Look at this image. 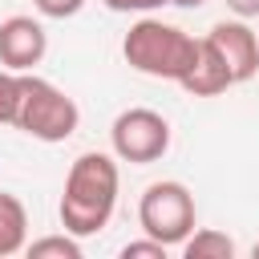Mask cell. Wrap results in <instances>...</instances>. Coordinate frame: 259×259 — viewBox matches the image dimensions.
Masks as SVG:
<instances>
[{"mask_svg": "<svg viewBox=\"0 0 259 259\" xmlns=\"http://www.w3.org/2000/svg\"><path fill=\"white\" fill-rule=\"evenodd\" d=\"M117 162L113 154L101 150H85L81 158H73L69 174H65V190H61V227L73 231L77 239L97 235L109 227L113 210H117Z\"/></svg>", "mask_w": 259, "mask_h": 259, "instance_id": "1", "label": "cell"}, {"mask_svg": "<svg viewBox=\"0 0 259 259\" xmlns=\"http://www.w3.org/2000/svg\"><path fill=\"white\" fill-rule=\"evenodd\" d=\"M121 57L130 69L158 77V81H186V73L198 61V40L190 32H182L178 24L142 16L138 24H130L125 40H121Z\"/></svg>", "mask_w": 259, "mask_h": 259, "instance_id": "2", "label": "cell"}, {"mask_svg": "<svg viewBox=\"0 0 259 259\" xmlns=\"http://www.w3.org/2000/svg\"><path fill=\"white\" fill-rule=\"evenodd\" d=\"M81 125V109L77 101L57 89L53 81L24 73V89H20V113H16V130H24L36 142H65L73 138Z\"/></svg>", "mask_w": 259, "mask_h": 259, "instance_id": "3", "label": "cell"}, {"mask_svg": "<svg viewBox=\"0 0 259 259\" xmlns=\"http://www.w3.org/2000/svg\"><path fill=\"white\" fill-rule=\"evenodd\" d=\"M194 194L174 182V178H162V182H150L142 190V202H138V223H142V235L166 243V247H182L194 231Z\"/></svg>", "mask_w": 259, "mask_h": 259, "instance_id": "4", "label": "cell"}, {"mask_svg": "<svg viewBox=\"0 0 259 259\" xmlns=\"http://www.w3.org/2000/svg\"><path fill=\"white\" fill-rule=\"evenodd\" d=\"M109 146H113V158L134 162V166H150L170 150V121L146 105L121 109L109 125Z\"/></svg>", "mask_w": 259, "mask_h": 259, "instance_id": "5", "label": "cell"}, {"mask_svg": "<svg viewBox=\"0 0 259 259\" xmlns=\"http://www.w3.org/2000/svg\"><path fill=\"white\" fill-rule=\"evenodd\" d=\"M49 53V32L32 16L0 20V65L12 73H32Z\"/></svg>", "mask_w": 259, "mask_h": 259, "instance_id": "6", "label": "cell"}, {"mask_svg": "<svg viewBox=\"0 0 259 259\" xmlns=\"http://www.w3.org/2000/svg\"><path fill=\"white\" fill-rule=\"evenodd\" d=\"M206 40H210V45L219 49V57L227 61L235 85H243V81H251V77L259 73V36H255V28H251L247 20H219V24L206 32Z\"/></svg>", "mask_w": 259, "mask_h": 259, "instance_id": "7", "label": "cell"}, {"mask_svg": "<svg viewBox=\"0 0 259 259\" xmlns=\"http://www.w3.org/2000/svg\"><path fill=\"white\" fill-rule=\"evenodd\" d=\"M231 85H235V77H231L227 61H223L219 49L202 36V40H198V61H194V69L186 73L182 89H186L190 97H219V93H227Z\"/></svg>", "mask_w": 259, "mask_h": 259, "instance_id": "8", "label": "cell"}, {"mask_svg": "<svg viewBox=\"0 0 259 259\" xmlns=\"http://www.w3.org/2000/svg\"><path fill=\"white\" fill-rule=\"evenodd\" d=\"M28 247V210L12 190H0V259Z\"/></svg>", "mask_w": 259, "mask_h": 259, "instance_id": "9", "label": "cell"}, {"mask_svg": "<svg viewBox=\"0 0 259 259\" xmlns=\"http://www.w3.org/2000/svg\"><path fill=\"white\" fill-rule=\"evenodd\" d=\"M182 255L186 259H235V239L214 227H202V231H190V239L182 243Z\"/></svg>", "mask_w": 259, "mask_h": 259, "instance_id": "10", "label": "cell"}, {"mask_svg": "<svg viewBox=\"0 0 259 259\" xmlns=\"http://www.w3.org/2000/svg\"><path fill=\"white\" fill-rule=\"evenodd\" d=\"M24 251H28V259H81V243H77V235H73V231L32 239Z\"/></svg>", "mask_w": 259, "mask_h": 259, "instance_id": "11", "label": "cell"}, {"mask_svg": "<svg viewBox=\"0 0 259 259\" xmlns=\"http://www.w3.org/2000/svg\"><path fill=\"white\" fill-rule=\"evenodd\" d=\"M20 89H24V73L0 69V125H16V113H20Z\"/></svg>", "mask_w": 259, "mask_h": 259, "instance_id": "12", "label": "cell"}, {"mask_svg": "<svg viewBox=\"0 0 259 259\" xmlns=\"http://www.w3.org/2000/svg\"><path fill=\"white\" fill-rule=\"evenodd\" d=\"M166 243H158V239H134V243H125L121 247V259H166Z\"/></svg>", "mask_w": 259, "mask_h": 259, "instance_id": "13", "label": "cell"}, {"mask_svg": "<svg viewBox=\"0 0 259 259\" xmlns=\"http://www.w3.org/2000/svg\"><path fill=\"white\" fill-rule=\"evenodd\" d=\"M32 8L49 20H65V16H77L85 8V0H32Z\"/></svg>", "mask_w": 259, "mask_h": 259, "instance_id": "14", "label": "cell"}, {"mask_svg": "<svg viewBox=\"0 0 259 259\" xmlns=\"http://www.w3.org/2000/svg\"><path fill=\"white\" fill-rule=\"evenodd\" d=\"M109 12H154V8H162V4H170V0H101Z\"/></svg>", "mask_w": 259, "mask_h": 259, "instance_id": "15", "label": "cell"}, {"mask_svg": "<svg viewBox=\"0 0 259 259\" xmlns=\"http://www.w3.org/2000/svg\"><path fill=\"white\" fill-rule=\"evenodd\" d=\"M227 8H231L239 20H251V16H259V0H227Z\"/></svg>", "mask_w": 259, "mask_h": 259, "instance_id": "16", "label": "cell"}, {"mask_svg": "<svg viewBox=\"0 0 259 259\" xmlns=\"http://www.w3.org/2000/svg\"><path fill=\"white\" fill-rule=\"evenodd\" d=\"M170 4H178V8H202L206 0H170Z\"/></svg>", "mask_w": 259, "mask_h": 259, "instance_id": "17", "label": "cell"}, {"mask_svg": "<svg viewBox=\"0 0 259 259\" xmlns=\"http://www.w3.org/2000/svg\"><path fill=\"white\" fill-rule=\"evenodd\" d=\"M251 255H255V259H259V243H255V247H251Z\"/></svg>", "mask_w": 259, "mask_h": 259, "instance_id": "18", "label": "cell"}]
</instances>
